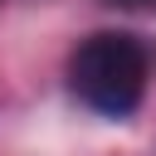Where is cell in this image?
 Masks as SVG:
<instances>
[{
    "label": "cell",
    "instance_id": "cell-1",
    "mask_svg": "<svg viewBox=\"0 0 156 156\" xmlns=\"http://www.w3.org/2000/svg\"><path fill=\"white\" fill-rule=\"evenodd\" d=\"M151 49L136 34H93L68 58L73 93L102 117H132L146 98Z\"/></svg>",
    "mask_w": 156,
    "mask_h": 156
},
{
    "label": "cell",
    "instance_id": "cell-2",
    "mask_svg": "<svg viewBox=\"0 0 156 156\" xmlns=\"http://www.w3.org/2000/svg\"><path fill=\"white\" fill-rule=\"evenodd\" d=\"M107 5H117V10H141V5H156V0H107Z\"/></svg>",
    "mask_w": 156,
    "mask_h": 156
}]
</instances>
